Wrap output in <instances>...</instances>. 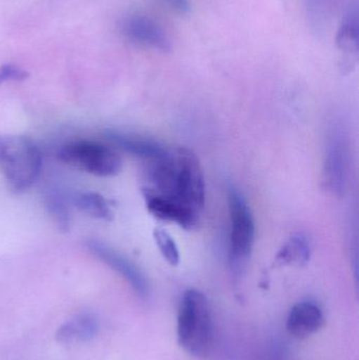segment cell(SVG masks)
<instances>
[{
  "label": "cell",
  "instance_id": "obj_15",
  "mask_svg": "<svg viewBox=\"0 0 359 360\" xmlns=\"http://www.w3.org/2000/svg\"><path fill=\"white\" fill-rule=\"evenodd\" d=\"M154 240L162 253V257L170 266H178L181 254L173 237L162 228H156L153 232Z\"/></svg>",
  "mask_w": 359,
  "mask_h": 360
},
{
  "label": "cell",
  "instance_id": "obj_1",
  "mask_svg": "<svg viewBox=\"0 0 359 360\" xmlns=\"http://www.w3.org/2000/svg\"><path fill=\"white\" fill-rule=\"evenodd\" d=\"M147 164L141 192L148 211L185 230L195 229L206 205L204 171L196 154L187 148H166Z\"/></svg>",
  "mask_w": 359,
  "mask_h": 360
},
{
  "label": "cell",
  "instance_id": "obj_11",
  "mask_svg": "<svg viewBox=\"0 0 359 360\" xmlns=\"http://www.w3.org/2000/svg\"><path fill=\"white\" fill-rule=\"evenodd\" d=\"M98 321L91 314L76 315L57 330L56 340L61 344L86 342L98 333Z\"/></svg>",
  "mask_w": 359,
  "mask_h": 360
},
{
  "label": "cell",
  "instance_id": "obj_19",
  "mask_svg": "<svg viewBox=\"0 0 359 360\" xmlns=\"http://www.w3.org/2000/svg\"><path fill=\"white\" fill-rule=\"evenodd\" d=\"M266 360H287V353L280 344H273L267 353Z\"/></svg>",
  "mask_w": 359,
  "mask_h": 360
},
{
  "label": "cell",
  "instance_id": "obj_8",
  "mask_svg": "<svg viewBox=\"0 0 359 360\" xmlns=\"http://www.w3.org/2000/svg\"><path fill=\"white\" fill-rule=\"evenodd\" d=\"M122 32L124 36L143 46H150L162 52H169L172 42L168 34L158 23L141 15H131L122 22Z\"/></svg>",
  "mask_w": 359,
  "mask_h": 360
},
{
  "label": "cell",
  "instance_id": "obj_12",
  "mask_svg": "<svg viewBox=\"0 0 359 360\" xmlns=\"http://www.w3.org/2000/svg\"><path fill=\"white\" fill-rule=\"evenodd\" d=\"M337 44L345 58L353 63L358 58L359 46V20L358 6L350 8L337 32Z\"/></svg>",
  "mask_w": 359,
  "mask_h": 360
},
{
  "label": "cell",
  "instance_id": "obj_4",
  "mask_svg": "<svg viewBox=\"0 0 359 360\" xmlns=\"http://www.w3.org/2000/svg\"><path fill=\"white\" fill-rule=\"evenodd\" d=\"M230 215L229 262L235 276H242L254 247L256 226L250 205L233 184L227 191Z\"/></svg>",
  "mask_w": 359,
  "mask_h": 360
},
{
  "label": "cell",
  "instance_id": "obj_5",
  "mask_svg": "<svg viewBox=\"0 0 359 360\" xmlns=\"http://www.w3.org/2000/svg\"><path fill=\"white\" fill-rule=\"evenodd\" d=\"M57 155L65 165L96 176H115L122 168L117 152L98 141H70L59 149Z\"/></svg>",
  "mask_w": 359,
  "mask_h": 360
},
{
  "label": "cell",
  "instance_id": "obj_17",
  "mask_svg": "<svg viewBox=\"0 0 359 360\" xmlns=\"http://www.w3.org/2000/svg\"><path fill=\"white\" fill-rule=\"evenodd\" d=\"M29 77V73L14 65H4L0 67V84L6 82H22Z\"/></svg>",
  "mask_w": 359,
  "mask_h": 360
},
{
  "label": "cell",
  "instance_id": "obj_20",
  "mask_svg": "<svg viewBox=\"0 0 359 360\" xmlns=\"http://www.w3.org/2000/svg\"><path fill=\"white\" fill-rule=\"evenodd\" d=\"M169 6L176 11L179 14H188L190 12V1L189 0H166Z\"/></svg>",
  "mask_w": 359,
  "mask_h": 360
},
{
  "label": "cell",
  "instance_id": "obj_13",
  "mask_svg": "<svg viewBox=\"0 0 359 360\" xmlns=\"http://www.w3.org/2000/svg\"><path fill=\"white\" fill-rule=\"evenodd\" d=\"M311 256V245L310 240L306 235H293L282 248H280L276 255L275 262L280 266L288 264H296V266H305L310 260Z\"/></svg>",
  "mask_w": 359,
  "mask_h": 360
},
{
  "label": "cell",
  "instance_id": "obj_10",
  "mask_svg": "<svg viewBox=\"0 0 359 360\" xmlns=\"http://www.w3.org/2000/svg\"><path fill=\"white\" fill-rule=\"evenodd\" d=\"M105 137L122 151L141 158L147 162L159 158L166 150V147L157 141L116 131H109L105 133Z\"/></svg>",
  "mask_w": 359,
  "mask_h": 360
},
{
  "label": "cell",
  "instance_id": "obj_2",
  "mask_svg": "<svg viewBox=\"0 0 359 360\" xmlns=\"http://www.w3.org/2000/svg\"><path fill=\"white\" fill-rule=\"evenodd\" d=\"M179 346L196 359H206L213 347V323L206 296L196 289L183 293L177 317Z\"/></svg>",
  "mask_w": 359,
  "mask_h": 360
},
{
  "label": "cell",
  "instance_id": "obj_7",
  "mask_svg": "<svg viewBox=\"0 0 359 360\" xmlns=\"http://www.w3.org/2000/svg\"><path fill=\"white\" fill-rule=\"evenodd\" d=\"M88 249L95 257L122 275L139 297L143 300H148L150 297L151 288L147 277L130 259L112 249L110 245L96 239L88 241Z\"/></svg>",
  "mask_w": 359,
  "mask_h": 360
},
{
  "label": "cell",
  "instance_id": "obj_16",
  "mask_svg": "<svg viewBox=\"0 0 359 360\" xmlns=\"http://www.w3.org/2000/svg\"><path fill=\"white\" fill-rule=\"evenodd\" d=\"M46 205L55 224H58L61 230H67L70 224V213L63 199L58 195L51 194L46 197Z\"/></svg>",
  "mask_w": 359,
  "mask_h": 360
},
{
  "label": "cell",
  "instance_id": "obj_18",
  "mask_svg": "<svg viewBox=\"0 0 359 360\" xmlns=\"http://www.w3.org/2000/svg\"><path fill=\"white\" fill-rule=\"evenodd\" d=\"M305 4L312 25L318 27L322 25L324 18V0H305Z\"/></svg>",
  "mask_w": 359,
  "mask_h": 360
},
{
  "label": "cell",
  "instance_id": "obj_14",
  "mask_svg": "<svg viewBox=\"0 0 359 360\" xmlns=\"http://www.w3.org/2000/svg\"><path fill=\"white\" fill-rule=\"evenodd\" d=\"M74 203L80 211L96 219L110 221L113 219V211L109 201L95 192H82L76 195Z\"/></svg>",
  "mask_w": 359,
  "mask_h": 360
},
{
  "label": "cell",
  "instance_id": "obj_6",
  "mask_svg": "<svg viewBox=\"0 0 359 360\" xmlns=\"http://www.w3.org/2000/svg\"><path fill=\"white\" fill-rule=\"evenodd\" d=\"M347 141L341 128L334 127L329 133L325 154L322 181L332 194H344L347 179Z\"/></svg>",
  "mask_w": 359,
  "mask_h": 360
},
{
  "label": "cell",
  "instance_id": "obj_9",
  "mask_svg": "<svg viewBox=\"0 0 359 360\" xmlns=\"http://www.w3.org/2000/svg\"><path fill=\"white\" fill-rule=\"evenodd\" d=\"M326 323L324 313L313 302H299L294 304L287 319L289 333L299 340H305L320 332Z\"/></svg>",
  "mask_w": 359,
  "mask_h": 360
},
{
  "label": "cell",
  "instance_id": "obj_3",
  "mask_svg": "<svg viewBox=\"0 0 359 360\" xmlns=\"http://www.w3.org/2000/svg\"><path fill=\"white\" fill-rule=\"evenodd\" d=\"M41 170V151L33 141L21 135L0 136V172L13 191L31 188Z\"/></svg>",
  "mask_w": 359,
  "mask_h": 360
}]
</instances>
